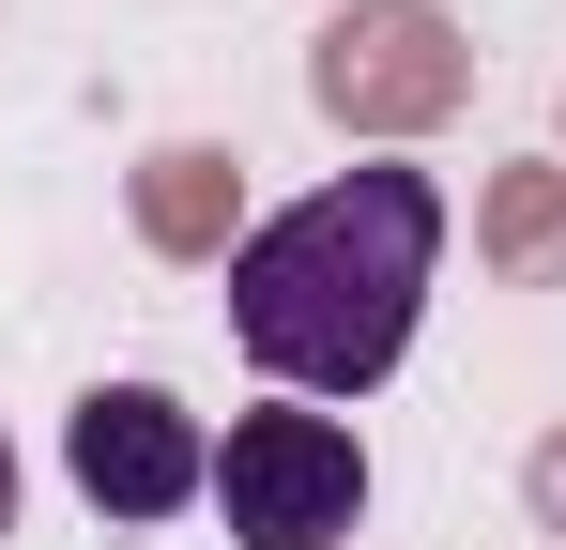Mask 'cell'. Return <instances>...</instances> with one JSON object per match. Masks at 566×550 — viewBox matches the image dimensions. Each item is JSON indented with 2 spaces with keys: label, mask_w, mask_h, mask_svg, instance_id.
<instances>
[{
  "label": "cell",
  "mask_w": 566,
  "mask_h": 550,
  "mask_svg": "<svg viewBox=\"0 0 566 550\" xmlns=\"http://www.w3.org/2000/svg\"><path fill=\"white\" fill-rule=\"evenodd\" d=\"M62 474L93 489L107 520H169V505L214 489V444H199V413L169 398V382H93L77 429H62Z\"/></svg>",
  "instance_id": "cell-3"
},
{
  "label": "cell",
  "mask_w": 566,
  "mask_h": 550,
  "mask_svg": "<svg viewBox=\"0 0 566 550\" xmlns=\"http://www.w3.org/2000/svg\"><path fill=\"white\" fill-rule=\"evenodd\" d=\"M444 261V183L429 169H337L322 199L261 214L230 245V337L291 398H368L413 352V306Z\"/></svg>",
  "instance_id": "cell-1"
},
{
  "label": "cell",
  "mask_w": 566,
  "mask_h": 550,
  "mask_svg": "<svg viewBox=\"0 0 566 550\" xmlns=\"http://www.w3.org/2000/svg\"><path fill=\"white\" fill-rule=\"evenodd\" d=\"M0 520H15V444H0Z\"/></svg>",
  "instance_id": "cell-5"
},
{
  "label": "cell",
  "mask_w": 566,
  "mask_h": 550,
  "mask_svg": "<svg viewBox=\"0 0 566 550\" xmlns=\"http://www.w3.org/2000/svg\"><path fill=\"white\" fill-rule=\"evenodd\" d=\"M214 505H230V536L245 550H337L368 520V444L337 429V413H230V444H214Z\"/></svg>",
  "instance_id": "cell-2"
},
{
  "label": "cell",
  "mask_w": 566,
  "mask_h": 550,
  "mask_svg": "<svg viewBox=\"0 0 566 550\" xmlns=\"http://www.w3.org/2000/svg\"><path fill=\"white\" fill-rule=\"evenodd\" d=\"M444 77H460V62H444L429 15H368V31L322 46V92H337V107H444Z\"/></svg>",
  "instance_id": "cell-4"
}]
</instances>
